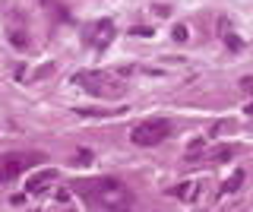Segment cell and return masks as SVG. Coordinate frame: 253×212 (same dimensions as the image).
Here are the masks:
<instances>
[{"label":"cell","instance_id":"cell-8","mask_svg":"<svg viewBox=\"0 0 253 212\" xmlns=\"http://www.w3.org/2000/svg\"><path fill=\"white\" fill-rule=\"evenodd\" d=\"M241 184H244V171H234V174H231V180H225L221 193H234V190H241Z\"/></svg>","mask_w":253,"mask_h":212},{"label":"cell","instance_id":"cell-11","mask_svg":"<svg viewBox=\"0 0 253 212\" xmlns=\"http://www.w3.org/2000/svg\"><path fill=\"white\" fill-rule=\"evenodd\" d=\"M92 162V152L89 149H83V152H79V165H89Z\"/></svg>","mask_w":253,"mask_h":212},{"label":"cell","instance_id":"cell-12","mask_svg":"<svg viewBox=\"0 0 253 212\" xmlns=\"http://www.w3.org/2000/svg\"><path fill=\"white\" fill-rule=\"evenodd\" d=\"M174 38H177V42H184V38H187V29L177 26V29H174Z\"/></svg>","mask_w":253,"mask_h":212},{"label":"cell","instance_id":"cell-7","mask_svg":"<svg viewBox=\"0 0 253 212\" xmlns=\"http://www.w3.org/2000/svg\"><path fill=\"white\" fill-rule=\"evenodd\" d=\"M196 187H200V180H187V184H180V187H174V196L177 200H193V193H196Z\"/></svg>","mask_w":253,"mask_h":212},{"label":"cell","instance_id":"cell-9","mask_svg":"<svg viewBox=\"0 0 253 212\" xmlns=\"http://www.w3.org/2000/svg\"><path fill=\"white\" fill-rule=\"evenodd\" d=\"M241 89L247 92V95H253V76H244V80H241Z\"/></svg>","mask_w":253,"mask_h":212},{"label":"cell","instance_id":"cell-5","mask_svg":"<svg viewBox=\"0 0 253 212\" xmlns=\"http://www.w3.org/2000/svg\"><path fill=\"white\" fill-rule=\"evenodd\" d=\"M57 180V171H38L32 180H26V193H42Z\"/></svg>","mask_w":253,"mask_h":212},{"label":"cell","instance_id":"cell-6","mask_svg":"<svg viewBox=\"0 0 253 212\" xmlns=\"http://www.w3.org/2000/svg\"><path fill=\"white\" fill-rule=\"evenodd\" d=\"M92 29H95V35H92V44H95V48H105L111 38H114V26H111L108 19L98 22V26H92Z\"/></svg>","mask_w":253,"mask_h":212},{"label":"cell","instance_id":"cell-1","mask_svg":"<svg viewBox=\"0 0 253 212\" xmlns=\"http://www.w3.org/2000/svg\"><path fill=\"white\" fill-rule=\"evenodd\" d=\"M76 193L83 200H89L92 206H101V209H111V212H124L130 206V190L124 184H117L114 177H101V180H83L76 184Z\"/></svg>","mask_w":253,"mask_h":212},{"label":"cell","instance_id":"cell-3","mask_svg":"<svg viewBox=\"0 0 253 212\" xmlns=\"http://www.w3.org/2000/svg\"><path fill=\"white\" fill-rule=\"evenodd\" d=\"M38 162H42L38 152H6V155H0V184L16 180L19 174H26L29 168H35Z\"/></svg>","mask_w":253,"mask_h":212},{"label":"cell","instance_id":"cell-4","mask_svg":"<svg viewBox=\"0 0 253 212\" xmlns=\"http://www.w3.org/2000/svg\"><path fill=\"white\" fill-rule=\"evenodd\" d=\"M171 133V124L168 121H162V117H155V121H146V124H139V127H133V133H130V139L136 146H158L165 136Z\"/></svg>","mask_w":253,"mask_h":212},{"label":"cell","instance_id":"cell-2","mask_svg":"<svg viewBox=\"0 0 253 212\" xmlns=\"http://www.w3.org/2000/svg\"><path fill=\"white\" fill-rule=\"evenodd\" d=\"M73 80L83 85L85 92H92V95H98V98H108V101H114V98H121L124 92H126V85L121 80H114L111 73H105V70H85V73H76Z\"/></svg>","mask_w":253,"mask_h":212},{"label":"cell","instance_id":"cell-13","mask_svg":"<svg viewBox=\"0 0 253 212\" xmlns=\"http://www.w3.org/2000/svg\"><path fill=\"white\" fill-rule=\"evenodd\" d=\"M247 114H253V105H247Z\"/></svg>","mask_w":253,"mask_h":212},{"label":"cell","instance_id":"cell-10","mask_svg":"<svg viewBox=\"0 0 253 212\" xmlns=\"http://www.w3.org/2000/svg\"><path fill=\"white\" fill-rule=\"evenodd\" d=\"M225 42H228V48L241 51V38H237V35H225Z\"/></svg>","mask_w":253,"mask_h":212}]
</instances>
